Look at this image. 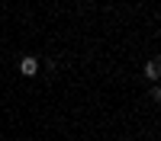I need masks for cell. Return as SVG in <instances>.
<instances>
[{
	"instance_id": "2",
	"label": "cell",
	"mask_w": 161,
	"mask_h": 141,
	"mask_svg": "<svg viewBox=\"0 0 161 141\" xmlns=\"http://www.w3.org/2000/svg\"><path fill=\"white\" fill-rule=\"evenodd\" d=\"M145 80H158V77H161V58H152L148 64H145Z\"/></svg>"
},
{
	"instance_id": "3",
	"label": "cell",
	"mask_w": 161,
	"mask_h": 141,
	"mask_svg": "<svg viewBox=\"0 0 161 141\" xmlns=\"http://www.w3.org/2000/svg\"><path fill=\"white\" fill-rule=\"evenodd\" d=\"M148 96H152L155 103H161V87H152V90H148Z\"/></svg>"
},
{
	"instance_id": "1",
	"label": "cell",
	"mask_w": 161,
	"mask_h": 141,
	"mask_svg": "<svg viewBox=\"0 0 161 141\" xmlns=\"http://www.w3.org/2000/svg\"><path fill=\"white\" fill-rule=\"evenodd\" d=\"M19 74L23 77H36L39 74V58H23L19 61Z\"/></svg>"
}]
</instances>
